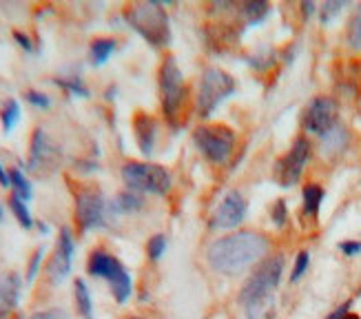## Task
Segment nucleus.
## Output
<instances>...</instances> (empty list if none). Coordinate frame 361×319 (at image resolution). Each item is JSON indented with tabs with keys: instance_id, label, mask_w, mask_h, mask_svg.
Segmentation results:
<instances>
[{
	"instance_id": "39",
	"label": "nucleus",
	"mask_w": 361,
	"mask_h": 319,
	"mask_svg": "<svg viewBox=\"0 0 361 319\" xmlns=\"http://www.w3.org/2000/svg\"><path fill=\"white\" fill-rule=\"evenodd\" d=\"M0 219H3V206H0Z\"/></svg>"
},
{
	"instance_id": "7",
	"label": "nucleus",
	"mask_w": 361,
	"mask_h": 319,
	"mask_svg": "<svg viewBox=\"0 0 361 319\" xmlns=\"http://www.w3.org/2000/svg\"><path fill=\"white\" fill-rule=\"evenodd\" d=\"M109 213H111V206L98 186L87 184L75 193V224L82 233L106 227Z\"/></svg>"
},
{
	"instance_id": "37",
	"label": "nucleus",
	"mask_w": 361,
	"mask_h": 319,
	"mask_svg": "<svg viewBox=\"0 0 361 319\" xmlns=\"http://www.w3.org/2000/svg\"><path fill=\"white\" fill-rule=\"evenodd\" d=\"M13 36H16V40H18V42H20V47H23V49L31 52V40H29V38H27L25 34H20V31H16V34H13Z\"/></svg>"
},
{
	"instance_id": "2",
	"label": "nucleus",
	"mask_w": 361,
	"mask_h": 319,
	"mask_svg": "<svg viewBox=\"0 0 361 319\" xmlns=\"http://www.w3.org/2000/svg\"><path fill=\"white\" fill-rule=\"evenodd\" d=\"M124 20L153 47H164L171 40L169 16L158 3H131L124 9Z\"/></svg>"
},
{
	"instance_id": "8",
	"label": "nucleus",
	"mask_w": 361,
	"mask_h": 319,
	"mask_svg": "<svg viewBox=\"0 0 361 319\" xmlns=\"http://www.w3.org/2000/svg\"><path fill=\"white\" fill-rule=\"evenodd\" d=\"M233 91H235V80L231 73L222 69H207L197 89V114L202 118H209L219 107V102L226 100Z\"/></svg>"
},
{
	"instance_id": "41",
	"label": "nucleus",
	"mask_w": 361,
	"mask_h": 319,
	"mask_svg": "<svg viewBox=\"0 0 361 319\" xmlns=\"http://www.w3.org/2000/svg\"><path fill=\"white\" fill-rule=\"evenodd\" d=\"M359 295H361V289H359Z\"/></svg>"
},
{
	"instance_id": "33",
	"label": "nucleus",
	"mask_w": 361,
	"mask_h": 319,
	"mask_svg": "<svg viewBox=\"0 0 361 319\" xmlns=\"http://www.w3.org/2000/svg\"><path fill=\"white\" fill-rule=\"evenodd\" d=\"M29 319H67V313L60 308H47V311H38Z\"/></svg>"
},
{
	"instance_id": "12",
	"label": "nucleus",
	"mask_w": 361,
	"mask_h": 319,
	"mask_svg": "<svg viewBox=\"0 0 361 319\" xmlns=\"http://www.w3.org/2000/svg\"><path fill=\"white\" fill-rule=\"evenodd\" d=\"M71 264H73V237L69 229H62L51 258L44 264V275L49 279V284L58 286L60 282H65V277L71 273Z\"/></svg>"
},
{
	"instance_id": "35",
	"label": "nucleus",
	"mask_w": 361,
	"mask_h": 319,
	"mask_svg": "<svg viewBox=\"0 0 361 319\" xmlns=\"http://www.w3.org/2000/svg\"><path fill=\"white\" fill-rule=\"evenodd\" d=\"M326 319H359V315L350 313V301H348V304L339 306L335 313H331V315H328Z\"/></svg>"
},
{
	"instance_id": "11",
	"label": "nucleus",
	"mask_w": 361,
	"mask_h": 319,
	"mask_svg": "<svg viewBox=\"0 0 361 319\" xmlns=\"http://www.w3.org/2000/svg\"><path fill=\"white\" fill-rule=\"evenodd\" d=\"M339 109H337V102L333 98H328V95H317V98H312L304 111V118H302V124L304 129L310 131V133H317L319 138L326 136L331 129L339 124Z\"/></svg>"
},
{
	"instance_id": "22",
	"label": "nucleus",
	"mask_w": 361,
	"mask_h": 319,
	"mask_svg": "<svg viewBox=\"0 0 361 319\" xmlns=\"http://www.w3.org/2000/svg\"><path fill=\"white\" fill-rule=\"evenodd\" d=\"M7 204H9V209H11V213H13V217L18 219V224L23 227V229H31L34 227V217H31V213H29V209H27V202L25 200H20L18 195H9V200H7Z\"/></svg>"
},
{
	"instance_id": "17",
	"label": "nucleus",
	"mask_w": 361,
	"mask_h": 319,
	"mask_svg": "<svg viewBox=\"0 0 361 319\" xmlns=\"http://www.w3.org/2000/svg\"><path fill=\"white\" fill-rule=\"evenodd\" d=\"M111 211L116 213H137L145 209V195L142 193H135V191H124V193H120L111 204Z\"/></svg>"
},
{
	"instance_id": "6",
	"label": "nucleus",
	"mask_w": 361,
	"mask_h": 319,
	"mask_svg": "<svg viewBox=\"0 0 361 319\" xmlns=\"http://www.w3.org/2000/svg\"><path fill=\"white\" fill-rule=\"evenodd\" d=\"M193 142L211 164L219 167L231 160L238 138L226 124H200L193 131Z\"/></svg>"
},
{
	"instance_id": "34",
	"label": "nucleus",
	"mask_w": 361,
	"mask_h": 319,
	"mask_svg": "<svg viewBox=\"0 0 361 319\" xmlns=\"http://www.w3.org/2000/svg\"><path fill=\"white\" fill-rule=\"evenodd\" d=\"M341 9H343V3H326V5L322 7V20H324V23L333 20V16L339 13Z\"/></svg>"
},
{
	"instance_id": "18",
	"label": "nucleus",
	"mask_w": 361,
	"mask_h": 319,
	"mask_svg": "<svg viewBox=\"0 0 361 319\" xmlns=\"http://www.w3.org/2000/svg\"><path fill=\"white\" fill-rule=\"evenodd\" d=\"M73 297H75L78 315L82 319H93V301H91V293H89V286L85 279L73 282Z\"/></svg>"
},
{
	"instance_id": "5",
	"label": "nucleus",
	"mask_w": 361,
	"mask_h": 319,
	"mask_svg": "<svg viewBox=\"0 0 361 319\" xmlns=\"http://www.w3.org/2000/svg\"><path fill=\"white\" fill-rule=\"evenodd\" d=\"M122 180L129 191L151 195H166L173 184V178L164 167L151 162H127L122 167Z\"/></svg>"
},
{
	"instance_id": "24",
	"label": "nucleus",
	"mask_w": 361,
	"mask_h": 319,
	"mask_svg": "<svg viewBox=\"0 0 361 319\" xmlns=\"http://www.w3.org/2000/svg\"><path fill=\"white\" fill-rule=\"evenodd\" d=\"M18 120H20V104L16 102V100H7L3 111H0V122H3L5 133H9Z\"/></svg>"
},
{
	"instance_id": "20",
	"label": "nucleus",
	"mask_w": 361,
	"mask_h": 319,
	"mask_svg": "<svg viewBox=\"0 0 361 319\" xmlns=\"http://www.w3.org/2000/svg\"><path fill=\"white\" fill-rule=\"evenodd\" d=\"M304 215L308 217H317L322 202H324V188L319 184H306L304 186Z\"/></svg>"
},
{
	"instance_id": "27",
	"label": "nucleus",
	"mask_w": 361,
	"mask_h": 319,
	"mask_svg": "<svg viewBox=\"0 0 361 319\" xmlns=\"http://www.w3.org/2000/svg\"><path fill=\"white\" fill-rule=\"evenodd\" d=\"M166 251V237L164 235H153L149 242H147V255H149V260L151 262H158L162 255Z\"/></svg>"
},
{
	"instance_id": "4",
	"label": "nucleus",
	"mask_w": 361,
	"mask_h": 319,
	"mask_svg": "<svg viewBox=\"0 0 361 319\" xmlns=\"http://www.w3.org/2000/svg\"><path fill=\"white\" fill-rule=\"evenodd\" d=\"M87 273L91 277L104 279L109 284V289H111L118 304H124V301L131 297V291H133L131 275L116 255L106 253L102 248H96L87 260Z\"/></svg>"
},
{
	"instance_id": "31",
	"label": "nucleus",
	"mask_w": 361,
	"mask_h": 319,
	"mask_svg": "<svg viewBox=\"0 0 361 319\" xmlns=\"http://www.w3.org/2000/svg\"><path fill=\"white\" fill-rule=\"evenodd\" d=\"M40 264H42V248H36V253L31 255L29 260V268H27V282H34L38 270H40Z\"/></svg>"
},
{
	"instance_id": "26",
	"label": "nucleus",
	"mask_w": 361,
	"mask_h": 319,
	"mask_svg": "<svg viewBox=\"0 0 361 319\" xmlns=\"http://www.w3.org/2000/svg\"><path fill=\"white\" fill-rule=\"evenodd\" d=\"M348 42L353 49H361V5L348 23Z\"/></svg>"
},
{
	"instance_id": "3",
	"label": "nucleus",
	"mask_w": 361,
	"mask_h": 319,
	"mask_svg": "<svg viewBox=\"0 0 361 319\" xmlns=\"http://www.w3.org/2000/svg\"><path fill=\"white\" fill-rule=\"evenodd\" d=\"M284 266L286 260L281 253H273L269 258H264L242 286L240 291L242 306L255 304V301H264V299H273L281 282V275H284Z\"/></svg>"
},
{
	"instance_id": "21",
	"label": "nucleus",
	"mask_w": 361,
	"mask_h": 319,
	"mask_svg": "<svg viewBox=\"0 0 361 319\" xmlns=\"http://www.w3.org/2000/svg\"><path fill=\"white\" fill-rule=\"evenodd\" d=\"M266 13H269V3H264V0H250V3L242 5L240 18L246 25H255L266 18Z\"/></svg>"
},
{
	"instance_id": "23",
	"label": "nucleus",
	"mask_w": 361,
	"mask_h": 319,
	"mask_svg": "<svg viewBox=\"0 0 361 319\" xmlns=\"http://www.w3.org/2000/svg\"><path fill=\"white\" fill-rule=\"evenodd\" d=\"M9 184H11L13 195H18L25 202L31 198V184H29V180L25 178V173L20 169H11L9 171Z\"/></svg>"
},
{
	"instance_id": "40",
	"label": "nucleus",
	"mask_w": 361,
	"mask_h": 319,
	"mask_svg": "<svg viewBox=\"0 0 361 319\" xmlns=\"http://www.w3.org/2000/svg\"><path fill=\"white\" fill-rule=\"evenodd\" d=\"M129 319H142V317H129Z\"/></svg>"
},
{
	"instance_id": "14",
	"label": "nucleus",
	"mask_w": 361,
	"mask_h": 319,
	"mask_svg": "<svg viewBox=\"0 0 361 319\" xmlns=\"http://www.w3.org/2000/svg\"><path fill=\"white\" fill-rule=\"evenodd\" d=\"M23 291V279L16 270H7L0 275V319H7L18 306Z\"/></svg>"
},
{
	"instance_id": "19",
	"label": "nucleus",
	"mask_w": 361,
	"mask_h": 319,
	"mask_svg": "<svg viewBox=\"0 0 361 319\" xmlns=\"http://www.w3.org/2000/svg\"><path fill=\"white\" fill-rule=\"evenodd\" d=\"M116 40L114 38H96L91 42V47H89V58H91V65H96V67H100V65H104V62L114 56V52H116Z\"/></svg>"
},
{
	"instance_id": "16",
	"label": "nucleus",
	"mask_w": 361,
	"mask_h": 319,
	"mask_svg": "<svg viewBox=\"0 0 361 319\" xmlns=\"http://www.w3.org/2000/svg\"><path fill=\"white\" fill-rule=\"evenodd\" d=\"M155 129H158V124H155V118L145 114V111H140L133 118V133H135V140H137V147L145 155H151L153 153V147H155Z\"/></svg>"
},
{
	"instance_id": "38",
	"label": "nucleus",
	"mask_w": 361,
	"mask_h": 319,
	"mask_svg": "<svg viewBox=\"0 0 361 319\" xmlns=\"http://www.w3.org/2000/svg\"><path fill=\"white\" fill-rule=\"evenodd\" d=\"M0 184H3V186H7V184H9V173H5L3 164H0Z\"/></svg>"
},
{
	"instance_id": "30",
	"label": "nucleus",
	"mask_w": 361,
	"mask_h": 319,
	"mask_svg": "<svg viewBox=\"0 0 361 319\" xmlns=\"http://www.w3.org/2000/svg\"><path fill=\"white\" fill-rule=\"evenodd\" d=\"M25 100H27L31 107H38V109H47V107H49V98H47L44 93L36 91V89H29V91L25 93Z\"/></svg>"
},
{
	"instance_id": "29",
	"label": "nucleus",
	"mask_w": 361,
	"mask_h": 319,
	"mask_svg": "<svg viewBox=\"0 0 361 319\" xmlns=\"http://www.w3.org/2000/svg\"><path fill=\"white\" fill-rule=\"evenodd\" d=\"M308 262H310V255L306 251H302L300 255H297V260H295V266H293V273H290V282L295 284L297 279H300L304 273H306V268H308Z\"/></svg>"
},
{
	"instance_id": "25",
	"label": "nucleus",
	"mask_w": 361,
	"mask_h": 319,
	"mask_svg": "<svg viewBox=\"0 0 361 319\" xmlns=\"http://www.w3.org/2000/svg\"><path fill=\"white\" fill-rule=\"evenodd\" d=\"M322 145L326 151H331V153L341 149L343 145H346V131H343V126L337 124L335 129H331L326 136H322Z\"/></svg>"
},
{
	"instance_id": "28",
	"label": "nucleus",
	"mask_w": 361,
	"mask_h": 319,
	"mask_svg": "<svg viewBox=\"0 0 361 319\" xmlns=\"http://www.w3.org/2000/svg\"><path fill=\"white\" fill-rule=\"evenodd\" d=\"M56 83H58L60 87H65L67 91H71L73 95H89L85 83H82L80 78H75V76H71V78H58Z\"/></svg>"
},
{
	"instance_id": "10",
	"label": "nucleus",
	"mask_w": 361,
	"mask_h": 319,
	"mask_svg": "<svg viewBox=\"0 0 361 319\" xmlns=\"http://www.w3.org/2000/svg\"><path fill=\"white\" fill-rule=\"evenodd\" d=\"M310 140L308 138H297L293 142V147L288 149V153L284 155L277 162L275 167V180L281 184V186H293L297 180L302 178V173L308 164V160H310Z\"/></svg>"
},
{
	"instance_id": "15",
	"label": "nucleus",
	"mask_w": 361,
	"mask_h": 319,
	"mask_svg": "<svg viewBox=\"0 0 361 319\" xmlns=\"http://www.w3.org/2000/svg\"><path fill=\"white\" fill-rule=\"evenodd\" d=\"M56 149L47 138L42 129H36L31 136V147H29V169L31 171H40L49 162H56Z\"/></svg>"
},
{
	"instance_id": "32",
	"label": "nucleus",
	"mask_w": 361,
	"mask_h": 319,
	"mask_svg": "<svg viewBox=\"0 0 361 319\" xmlns=\"http://www.w3.org/2000/svg\"><path fill=\"white\" fill-rule=\"evenodd\" d=\"M288 219V209H286V202L284 200H277L273 206V222L277 227H284Z\"/></svg>"
},
{
	"instance_id": "1",
	"label": "nucleus",
	"mask_w": 361,
	"mask_h": 319,
	"mask_svg": "<svg viewBox=\"0 0 361 319\" xmlns=\"http://www.w3.org/2000/svg\"><path fill=\"white\" fill-rule=\"evenodd\" d=\"M271 239L257 231H235L219 237L211 244L207 260L219 275L238 277L244 270L255 268L264 258H269Z\"/></svg>"
},
{
	"instance_id": "9",
	"label": "nucleus",
	"mask_w": 361,
	"mask_h": 319,
	"mask_svg": "<svg viewBox=\"0 0 361 319\" xmlns=\"http://www.w3.org/2000/svg\"><path fill=\"white\" fill-rule=\"evenodd\" d=\"M158 85H160V100H162V109L166 118H176L186 98V85L173 56L164 58L160 67V76H158Z\"/></svg>"
},
{
	"instance_id": "13",
	"label": "nucleus",
	"mask_w": 361,
	"mask_h": 319,
	"mask_svg": "<svg viewBox=\"0 0 361 319\" xmlns=\"http://www.w3.org/2000/svg\"><path fill=\"white\" fill-rule=\"evenodd\" d=\"M246 217V200L240 191H231L224 195V200L219 202V206L213 213L211 229L213 231H231L238 229Z\"/></svg>"
},
{
	"instance_id": "36",
	"label": "nucleus",
	"mask_w": 361,
	"mask_h": 319,
	"mask_svg": "<svg viewBox=\"0 0 361 319\" xmlns=\"http://www.w3.org/2000/svg\"><path fill=\"white\" fill-rule=\"evenodd\" d=\"M339 251L343 255H348V258H353V255H359L361 253V242H341L339 244Z\"/></svg>"
}]
</instances>
